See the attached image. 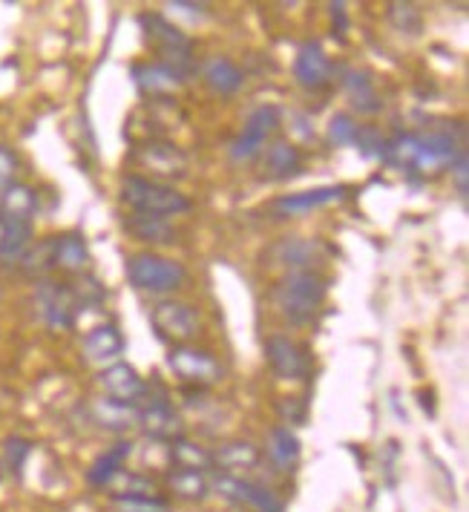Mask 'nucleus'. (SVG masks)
<instances>
[{"label": "nucleus", "instance_id": "obj_1", "mask_svg": "<svg viewBox=\"0 0 469 512\" xmlns=\"http://www.w3.org/2000/svg\"><path fill=\"white\" fill-rule=\"evenodd\" d=\"M329 297V280L320 271H285L271 288V300L291 326H308Z\"/></svg>", "mask_w": 469, "mask_h": 512}, {"label": "nucleus", "instance_id": "obj_2", "mask_svg": "<svg viewBox=\"0 0 469 512\" xmlns=\"http://www.w3.org/2000/svg\"><path fill=\"white\" fill-rule=\"evenodd\" d=\"M121 202L133 213L141 216H156V219H170L182 216L193 208L188 196L176 190L167 182H156L144 173H127L121 176Z\"/></svg>", "mask_w": 469, "mask_h": 512}, {"label": "nucleus", "instance_id": "obj_3", "mask_svg": "<svg viewBox=\"0 0 469 512\" xmlns=\"http://www.w3.org/2000/svg\"><path fill=\"white\" fill-rule=\"evenodd\" d=\"M127 280L144 294H173L188 280V268L170 256L141 251L127 259Z\"/></svg>", "mask_w": 469, "mask_h": 512}, {"label": "nucleus", "instance_id": "obj_4", "mask_svg": "<svg viewBox=\"0 0 469 512\" xmlns=\"http://www.w3.org/2000/svg\"><path fill=\"white\" fill-rule=\"evenodd\" d=\"M141 29H144V38L153 44V49L162 55L159 61L179 70L182 75H188L193 70V41L190 35H185L176 24H170L165 15H141L139 18Z\"/></svg>", "mask_w": 469, "mask_h": 512}, {"label": "nucleus", "instance_id": "obj_5", "mask_svg": "<svg viewBox=\"0 0 469 512\" xmlns=\"http://www.w3.org/2000/svg\"><path fill=\"white\" fill-rule=\"evenodd\" d=\"M211 492L225 498L228 504L245 507L251 512H282L285 501L268 484H259L242 475H228V472H211Z\"/></svg>", "mask_w": 469, "mask_h": 512}, {"label": "nucleus", "instance_id": "obj_6", "mask_svg": "<svg viewBox=\"0 0 469 512\" xmlns=\"http://www.w3.org/2000/svg\"><path fill=\"white\" fill-rule=\"evenodd\" d=\"M153 328L156 334L170 343V346H190L199 331H202V320L196 314V308L182 300H162V303L153 305Z\"/></svg>", "mask_w": 469, "mask_h": 512}, {"label": "nucleus", "instance_id": "obj_7", "mask_svg": "<svg viewBox=\"0 0 469 512\" xmlns=\"http://www.w3.org/2000/svg\"><path fill=\"white\" fill-rule=\"evenodd\" d=\"M130 159L139 164L141 170L153 173L150 179L165 182V179H185L188 176V156L182 147H176L167 139H147L133 147Z\"/></svg>", "mask_w": 469, "mask_h": 512}, {"label": "nucleus", "instance_id": "obj_8", "mask_svg": "<svg viewBox=\"0 0 469 512\" xmlns=\"http://www.w3.org/2000/svg\"><path fill=\"white\" fill-rule=\"evenodd\" d=\"M167 366L182 383H190L193 389H211L225 374L222 363L211 351L199 349V346H173L167 354Z\"/></svg>", "mask_w": 469, "mask_h": 512}, {"label": "nucleus", "instance_id": "obj_9", "mask_svg": "<svg viewBox=\"0 0 469 512\" xmlns=\"http://www.w3.org/2000/svg\"><path fill=\"white\" fill-rule=\"evenodd\" d=\"M280 130V110L277 107H257L251 116L245 118V127L239 130V136L231 141V159L239 164L254 162L262 156L265 144L277 136Z\"/></svg>", "mask_w": 469, "mask_h": 512}, {"label": "nucleus", "instance_id": "obj_10", "mask_svg": "<svg viewBox=\"0 0 469 512\" xmlns=\"http://www.w3.org/2000/svg\"><path fill=\"white\" fill-rule=\"evenodd\" d=\"M35 308L41 320L52 331H70L78 320V303L72 294V285L55 280H41L35 288Z\"/></svg>", "mask_w": 469, "mask_h": 512}, {"label": "nucleus", "instance_id": "obj_11", "mask_svg": "<svg viewBox=\"0 0 469 512\" xmlns=\"http://www.w3.org/2000/svg\"><path fill=\"white\" fill-rule=\"evenodd\" d=\"M139 429L150 441L159 443H173L185 438L182 415L176 412V406L165 395H144V400L139 403Z\"/></svg>", "mask_w": 469, "mask_h": 512}, {"label": "nucleus", "instance_id": "obj_12", "mask_svg": "<svg viewBox=\"0 0 469 512\" xmlns=\"http://www.w3.org/2000/svg\"><path fill=\"white\" fill-rule=\"evenodd\" d=\"M265 357H268L271 372L280 380H308V374H311L308 349L285 334H271L265 340Z\"/></svg>", "mask_w": 469, "mask_h": 512}, {"label": "nucleus", "instance_id": "obj_13", "mask_svg": "<svg viewBox=\"0 0 469 512\" xmlns=\"http://www.w3.org/2000/svg\"><path fill=\"white\" fill-rule=\"evenodd\" d=\"M130 78L139 87V93L153 98L156 104L159 101H170L185 84V75L162 64V61H139V64H133L130 67Z\"/></svg>", "mask_w": 469, "mask_h": 512}, {"label": "nucleus", "instance_id": "obj_14", "mask_svg": "<svg viewBox=\"0 0 469 512\" xmlns=\"http://www.w3.org/2000/svg\"><path fill=\"white\" fill-rule=\"evenodd\" d=\"M294 81L308 93H323L334 81V64L317 41H305L294 55Z\"/></svg>", "mask_w": 469, "mask_h": 512}, {"label": "nucleus", "instance_id": "obj_15", "mask_svg": "<svg viewBox=\"0 0 469 512\" xmlns=\"http://www.w3.org/2000/svg\"><path fill=\"white\" fill-rule=\"evenodd\" d=\"M98 383L104 389V395L116 403H127V406H139L144 395H147V383L130 363H113L104 372L98 374Z\"/></svg>", "mask_w": 469, "mask_h": 512}, {"label": "nucleus", "instance_id": "obj_16", "mask_svg": "<svg viewBox=\"0 0 469 512\" xmlns=\"http://www.w3.org/2000/svg\"><path fill=\"white\" fill-rule=\"evenodd\" d=\"M271 265H282L288 271H317L314 265L323 259V245L317 239H303V236H285L271 251Z\"/></svg>", "mask_w": 469, "mask_h": 512}, {"label": "nucleus", "instance_id": "obj_17", "mask_svg": "<svg viewBox=\"0 0 469 512\" xmlns=\"http://www.w3.org/2000/svg\"><path fill=\"white\" fill-rule=\"evenodd\" d=\"M349 187L343 185H326V187H314V190H303V193H288V196H280L274 199L271 210L277 216H303V213H311L317 208H326V205H334L346 196Z\"/></svg>", "mask_w": 469, "mask_h": 512}, {"label": "nucleus", "instance_id": "obj_18", "mask_svg": "<svg viewBox=\"0 0 469 512\" xmlns=\"http://www.w3.org/2000/svg\"><path fill=\"white\" fill-rule=\"evenodd\" d=\"M461 153H464V147L458 144L452 133H432V136L421 139V153H418L415 170H421V173L449 170Z\"/></svg>", "mask_w": 469, "mask_h": 512}, {"label": "nucleus", "instance_id": "obj_19", "mask_svg": "<svg viewBox=\"0 0 469 512\" xmlns=\"http://www.w3.org/2000/svg\"><path fill=\"white\" fill-rule=\"evenodd\" d=\"M303 170V153L291 141H274L262 150V173L271 182H288Z\"/></svg>", "mask_w": 469, "mask_h": 512}, {"label": "nucleus", "instance_id": "obj_20", "mask_svg": "<svg viewBox=\"0 0 469 512\" xmlns=\"http://www.w3.org/2000/svg\"><path fill=\"white\" fill-rule=\"evenodd\" d=\"M265 455L271 466L282 472V475H291L297 464H300V455H303V446H300V438L291 426H274L268 441H265Z\"/></svg>", "mask_w": 469, "mask_h": 512}, {"label": "nucleus", "instance_id": "obj_21", "mask_svg": "<svg viewBox=\"0 0 469 512\" xmlns=\"http://www.w3.org/2000/svg\"><path fill=\"white\" fill-rule=\"evenodd\" d=\"M81 351L90 363H118V357L124 354V334L113 323H101L87 331Z\"/></svg>", "mask_w": 469, "mask_h": 512}, {"label": "nucleus", "instance_id": "obj_22", "mask_svg": "<svg viewBox=\"0 0 469 512\" xmlns=\"http://www.w3.org/2000/svg\"><path fill=\"white\" fill-rule=\"evenodd\" d=\"M213 472H228L239 475L248 469H257L262 464V449L251 441H228L219 449H213Z\"/></svg>", "mask_w": 469, "mask_h": 512}, {"label": "nucleus", "instance_id": "obj_23", "mask_svg": "<svg viewBox=\"0 0 469 512\" xmlns=\"http://www.w3.org/2000/svg\"><path fill=\"white\" fill-rule=\"evenodd\" d=\"M165 487L173 498L188 501V504H202L211 495V472H196V469H179L170 466L165 475Z\"/></svg>", "mask_w": 469, "mask_h": 512}, {"label": "nucleus", "instance_id": "obj_24", "mask_svg": "<svg viewBox=\"0 0 469 512\" xmlns=\"http://www.w3.org/2000/svg\"><path fill=\"white\" fill-rule=\"evenodd\" d=\"M93 420L101 429H110L116 435H124L127 429L139 426V406H127V403H116L110 397H98L90 406Z\"/></svg>", "mask_w": 469, "mask_h": 512}, {"label": "nucleus", "instance_id": "obj_25", "mask_svg": "<svg viewBox=\"0 0 469 512\" xmlns=\"http://www.w3.org/2000/svg\"><path fill=\"white\" fill-rule=\"evenodd\" d=\"M55 268H61L64 274H87L90 268V248L87 239L81 233H64L55 236Z\"/></svg>", "mask_w": 469, "mask_h": 512}, {"label": "nucleus", "instance_id": "obj_26", "mask_svg": "<svg viewBox=\"0 0 469 512\" xmlns=\"http://www.w3.org/2000/svg\"><path fill=\"white\" fill-rule=\"evenodd\" d=\"M340 75H343L340 81H343V90H346L349 101L354 104V110H360V113H366V116L383 110V101H380V95H377L375 81L369 78V72L343 70Z\"/></svg>", "mask_w": 469, "mask_h": 512}, {"label": "nucleus", "instance_id": "obj_27", "mask_svg": "<svg viewBox=\"0 0 469 512\" xmlns=\"http://www.w3.org/2000/svg\"><path fill=\"white\" fill-rule=\"evenodd\" d=\"M124 231L130 233L136 242H144V245H173L176 242V231L167 219H156V216H141V213H133L124 219Z\"/></svg>", "mask_w": 469, "mask_h": 512}, {"label": "nucleus", "instance_id": "obj_28", "mask_svg": "<svg viewBox=\"0 0 469 512\" xmlns=\"http://www.w3.org/2000/svg\"><path fill=\"white\" fill-rule=\"evenodd\" d=\"M202 78L208 84V90L216 95H234L245 84V72L236 67L231 58H211L202 70Z\"/></svg>", "mask_w": 469, "mask_h": 512}, {"label": "nucleus", "instance_id": "obj_29", "mask_svg": "<svg viewBox=\"0 0 469 512\" xmlns=\"http://www.w3.org/2000/svg\"><path fill=\"white\" fill-rule=\"evenodd\" d=\"M133 455V443L130 441H121L116 446H110L107 452H101L98 458L93 461V466L87 469V481L93 484V487H107L113 478H116L118 472L124 469V461Z\"/></svg>", "mask_w": 469, "mask_h": 512}, {"label": "nucleus", "instance_id": "obj_30", "mask_svg": "<svg viewBox=\"0 0 469 512\" xmlns=\"http://www.w3.org/2000/svg\"><path fill=\"white\" fill-rule=\"evenodd\" d=\"M35 210H38V196L29 185L12 182L6 190H0V216L15 222H32Z\"/></svg>", "mask_w": 469, "mask_h": 512}, {"label": "nucleus", "instance_id": "obj_31", "mask_svg": "<svg viewBox=\"0 0 469 512\" xmlns=\"http://www.w3.org/2000/svg\"><path fill=\"white\" fill-rule=\"evenodd\" d=\"M167 458H170V466H179V469L213 472L211 449L188 441V438H179V441L167 443Z\"/></svg>", "mask_w": 469, "mask_h": 512}, {"label": "nucleus", "instance_id": "obj_32", "mask_svg": "<svg viewBox=\"0 0 469 512\" xmlns=\"http://www.w3.org/2000/svg\"><path fill=\"white\" fill-rule=\"evenodd\" d=\"M32 245V222L6 219V231L0 239V265H18Z\"/></svg>", "mask_w": 469, "mask_h": 512}, {"label": "nucleus", "instance_id": "obj_33", "mask_svg": "<svg viewBox=\"0 0 469 512\" xmlns=\"http://www.w3.org/2000/svg\"><path fill=\"white\" fill-rule=\"evenodd\" d=\"M418 153H421V136H415V133H398V136L383 141L380 159L386 164H392V167H400V170H415Z\"/></svg>", "mask_w": 469, "mask_h": 512}, {"label": "nucleus", "instance_id": "obj_34", "mask_svg": "<svg viewBox=\"0 0 469 512\" xmlns=\"http://www.w3.org/2000/svg\"><path fill=\"white\" fill-rule=\"evenodd\" d=\"M18 265H21V271H24L26 277H38V280L47 277L49 271L55 268V236H49V239L38 242V245H29V251H26Z\"/></svg>", "mask_w": 469, "mask_h": 512}, {"label": "nucleus", "instance_id": "obj_35", "mask_svg": "<svg viewBox=\"0 0 469 512\" xmlns=\"http://www.w3.org/2000/svg\"><path fill=\"white\" fill-rule=\"evenodd\" d=\"M389 21L392 26L403 32V35H421L423 29V15L418 12V6L412 3H389Z\"/></svg>", "mask_w": 469, "mask_h": 512}, {"label": "nucleus", "instance_id": "obj_36", "mask_svg": "<svg viewBox=\"0 0 469 512\" xmlns=\"http://www.w3.org/2000/svg\"><path fill=\"white\" fill-rule=\"evenodd\" d=\"M118 512H170L165 495H121L113 498Z\"/></svg>", "mask_w": 469, "mask_h": 512}, {"label": "nucleus", "instance_id": "obj_37", "mask_svg": "<svg viewBox=\"0 0 469 512\" xmlns=\"http://www.w3.org/2000/svg\"><path fill=\"white\" fill-rule=\"evenodd\" d=\"M357 121L349 113H334L329 121V130H326V139L331 147H352L357 139Z\"/></svg>", "mask_w": 469, "mask_h": 512}, {"label": "nucleus", "instance_id": "obj_38", "mask_svg": "<svg viewBox=\"0 0 469 512\" xmlns=\"http://www.w3.org/2000/svg\"><path fill=\"white\" fill-rule=\"evenodd\" d=\"M72 294H75L78 311H84V308H98V305L107 300L104 285L95 280L93 274H81V282H78V285H72Z\"/></svg>", "mask_w": 469, "mask_h": 512}, {"label": "nucleus", "instance_id": "obj_39", "mask_svg": "<svg viewBox=\"0 0 469 512\" xmlns=\"http://www.w3.org/2000/svg\"><path fill=\"white\" fill-rule=\"evenodd\" d=\"M3 452H6V469H9L12 475H21L26 458H29V452H32V441L12 435V438H6V443H3Z\"/></svg>", "mask_w": 469, "mask_h": 512}, {"label": "nucleus", "instance_id": "obj_40", "mask_svg": "<svg viewBox=\"0 0 469 512\" xmlns=\"http://www.w3.org/2000/svg\"><path fill=\"white\" fill-rule=\"evenodd\" d=\"M383 136L377 133L375 127H357V150L366 156V159H380V153H383Z\"/></svg>", "mask_w": 469, "mask_h": 512}, {"label": "nucleus", "instance_id": "obj_41", "mask_svg": "<svg viewBox=\"0 0 469 512\" xmlns=\"http://www.w3.org/2000/svg\"><path fill=\"white\" fill-rule=\"evenodd\" d=\"M15 173H18V156H15V150H9V147L0 144V190H6V187L15 182Z\"/></svg>", "mask_w": 469, "mask_h": 512}, {"label": "nucleus", "instance_id": "obj_42", "mask_svg": "<svg viewBox=\"0 0 469 512\" xmlns=\"http://www.w3.org/2000/svg\"><path fill=\"white\" fill-rule=\"evenodd\" d=\"M449 173H452V182H455V190H458V196L461 199H467V190H469V170H467V150L452 162L449 167Z\"/></svg>", "mask_w": 469, "mask_h": 512}, {"label": "nucleus", "instance_id": "obj_43", "mask_svg": "<svg viewBox=\"0 0 469 512\" xmlns=\"http://www.w3.org/2000/svg\"><path fill=\"white\" fill-rule=\"evenodd\" d=\"M280 412L285 423H303L305 412H308V403H305L303 397H285L280 403Z\"/></svg>", "mask_w": 469, "mask_h": 512}, {"label": "nucleus", "instance_id": "obj_44", "mask_svg": "<svg viewBox=\"0 0 469 512\" xmlns=\"http://www.w3.org/2000/svg\"><path fill=\"white\" fill-rule=\"evenodd\" d=\"M331 18H334V35L340 29V38L346 35L349 29V18H346V3H331Z\"/></svg>", "mask_w": 469, "mask_h": 512}, {"label": "nucleus", "instance_id": "obj_45", "mask_svg": "<svg viewBox=\"0 0 469 512\" xmlns=\"http://www.w3.org/2000/svg\"><path fill=\"white\" fill-rule=\"evenodd\" d=\"M170 9H179V12H188V15H205L208 3H185V0H179V3H170Z\"/></svg>", "mask_w": 469, "mask_h": 512}, {"label": "nucleus", "instance_id": "obj_46", "mask_svg": "<svg viewBox=\"0 0 469 512\" xmlns=\"http://www.w3.org/2000/svg\"><path fill=\"white\" fill-rule=\"evenodd\" d=\"M3 231H6V216H0V239H3Z\"/></svg>", "mask_w": 469, "mask_h": 512}, {"label": "nucleus", "instance_id": "obj_47", "mask_svg": "<svg viewBox=\"0 0 469 512\" xmlns=\"http://www.w3.org/2000/svg\"><path fill=\"white\" fill-rule=\"evenodd\" d=\"M0 475H3V464H0Z\"/></svg>", "mask_w": 469, "mask_h": 512}]
</instances>
